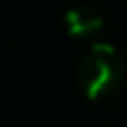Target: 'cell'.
Masks as SVG:
<instances>
[{"instance_id": "6da1fadb", "label": "cell", "mask_w": 127, "mask_h": 127, "mask_svg": "<svg viewBox=\"0 0 127 127\" xmlns=\"http://www.w3.org/2000/svg\"><path fill=\"white\" fill-rule=\"evenodd\" d=\"M125 78V61L108 42H94L78 64V87L92 101L108 99Z\"/></svg>"}, {"instance_id": "7a4b0ae2", "label": "cell", "mask_w": 127, "mask_h": 127, "mask_svg": "<svg viewBox=\"0 0 127 127\" xmlns=\"http://www.w3.org/2000/svg\"><path fill=\"white\" fill-rule=\"evenodd\" d=\"M64 26H66V33L71 38L90 40L104 31L106 24H104V14L99 9L90 7V5H78L64 14Z\"/></svg>"}]
</instances>
